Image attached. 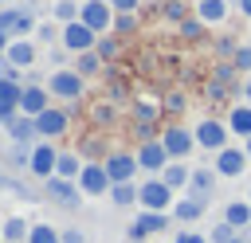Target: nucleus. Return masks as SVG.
I'll return each mask as SVG.
<instances>
[{
  "label": "nucleus",
  "instance_id": "obj_10",
  "mask_svg": "<svg viewBox=\"0 0 251 243\" xmlns=\"http://www.w3.org/2000/svg\"><path fill=\"white\" fill-rule=\"evenodd\" d=\"M78 188H82V196H110L114 180H110L106 165H86L82 176H78Z\"/></svg>",
  "mask_w": 251,
  "mask_h": 243
},
{
  "label": "nucleus",
  "instance_id": "obj_7",
  "mask_svg": "<svg viewBox=\"0 0 251 243\" xmlns=\"http://www.w3.org/2000/svg\"><path fill=\"white\" fill-rule=\"evenodd\" d=\"M63 47H67V51H75V55L94 51V47H98V31H90L82 20H75V24H67V27H63Z\"/></svg>",
  "mask_w": 251,
  "mask_h": 243
},
{
  "label": "nucleus",
  "instance_id": "obj_26",
  "mask_svg": "<svg viewBox=\"0 0 251 243\" xmlns=\"http://www.w3.org/2000/svg\"><path fill=\"white\" fill-rule=\"evenodd\" d=\"M188 176H192V169L184 165V161H169V169L161 172V180L176 192V188H188Z\"/></svg>",
  "mask_w": 251,
  "mask_h": 243
},
{
  "label": "nucleus",
  "instance_id": "obj_43",
  "mask_svg": "<svg viewBox=\"0 0 251 243\" xmlns=\"http://www.w3.org/2000/svg\"><path fill=\"white\" fill-rule=\"evenodd\" d=\"M63 243H86V235H82L78 227H67V231H63Z\"/></svg>",
  "mask_w": 251,
  "mask_h": 243
},
{
  "label": "nucleus",
  "instance_id": "obj_16",
  "mask_svg": "<svg viewBox=\"0 0 251 243\" xmlns=\"http://www.w3.org/2000/svg\"><path fill=\"white\" fill-rule=\"evenodd\" d=\"M20 98H24V86L0 78V125H8V122L20 114Z\"/></svg>",
  "mask_w": 251,
  "mask_h": 243
},
{
  "label": "nucleus",
  "instance_id": "obj_3",
  "mask_svg": "<svg viewBox=\"0 0 251 243\" xmlns=\"http://www.w3.org/2000/svg\"><path fill=\"white\" fill-rule=\"evenodd\" d=\"M192 133H196V145H200V149H212V153H220V149H227V133H231V129H227V122L204 118V122H200Z\"/></svg>",
  "mask_w": 251,
  "mask_h": 243
},
{
  "label": "nucleus",
  "instance_id": "obj_6",
  "mask_svg": "<svg viewBox=\"0 0 251 243\" xmlns=\"http://www.w3.org/2000/svg\"><path fill=\"white\" fill-rule=\"evenodd\" d=\"M78 20H82L90 31L102 35V31H110V24H114L118 16H114V4H110V0H82V16H78Z\"/></svg>",
  "mask_w": 251,
  "mask_h": 243
},
{
  "label": "nucleus",
  "instance_id": "obj_50",
  "mask_svg": "<svg viewBox=\"0 0 251 243\" xmlns=\"http://www.w3.org/2000/svg\"><path fill=\"white\" fill-rule=\"evenodd\" d=\"M4 188H12V180H8L4 172H0V192H4Z\"/></svg>",
  "mask_w": 251,
  "mask_h": 243
},
{
  "label": "nucleus",
  "instance_id": "obj_49",
  "mask_svg": "<svg viewBox=\"0 0 251 243\" xmlns=\"http://www.w3.org/2000/svg\"><path fill=\"white\" fill-rule=\"evenodd\" d=\"M243 102H251V74L243 78Z\"/></svg>",
  "mask_w": 251,
  "mask_h": 243
},
{
  "label": "nucleus",
  "instance_id": "obj_22",
  "mask_svg": "<svg viewBox=\"0 0 251 243\" xmlns=\"http://www.w3.org/2000/svg\"><path fill=\"white\" fill-rule=\"evenodd\" d=\"M227 129H231V133H239L243 141L251 137V102L231 106V114H227Z\"/></svg>",
  "mask_w": 251,
  "mask_h": 243
},
{
  "label": "nucleus",
  "instance_id": "obj_12",
  "mask_svg": "<svg viewBox=\"0 0 251 243\" xmlns=\"http://www.w3.org/2000/svg\"><path fill=\"white\" fill-rule=\"evenodd\" d=\"M102 165H106V172H110V180H114V184L133 180V176H137V169H141V165H137V153H110Z\"/></svg>",
  "mask_w": 251,
  "mask_h": 243
},
{
  "label": "nucleus",
  "instance_id": "obj_45",
  "mask_svg": "<svg viewBox=\"0 0 251 243\" xmlns=\"http://www.w3.org/2000/svg\"><path fill=\"white\" fill-rule=\"evenodd\" d=\"M114 24H118V27H122V31H129V27H133V16H118V20H114Z\"/></svg>",
  "mask_w": 251,
  "mask_h": 243
},
{
  "label": "nucleus",
  "instance_id": "obj_33",
  "mask_svg": "<svg viewBox=\"0 0 251 243\" xmlns=\"http://www.w3.org/2000/svg\"><path fill=\"white\" fill-rule=\"evenodd\" d=\"M20 20H24V12H20V8H0V31H4V35H16Z\"/></svg>",
  "mask_w": 251,
  "mask_h": 243
},
{
  "label": "nucleus",
  "instance_id": "obj_47",
  "mask_svg": "<svg viewBox=\"0 0 251 243\" xmlns=\"http://www.w3.org/2000/svg\"><path fill=\"white\" fill-rule=\"evenodd\" d=\"M235 8H239V12L247 16V20H251V0H235Z\"/></svg>",
  "mask_w": 251,
  "mask_h": 243
},
{
  "label": "nucleus",
  "instance_id": "obj_32",
  "mask_svg": "<svg viewBox=\"0 0 251 243\" xmlns=\"http://www.w3.org/2000/svg\"><path fill=\"white\" fill-rule=\"evenodd\" d=\"M27 243H63V235L51 227V223H31V235Z\"/></svg>",
  "mask_w": 251,
  "mask_h": 243
},
{
  "label": "nucleus",
  "instance_id": "obj_36",
  "mask_svg": "<svg viewBox=\"0 0 251 243\" xmlns=\"http://www.w3.org/2000/svg\"><path fill=\"white\" fill-rule=\"evenodd\" d=\"M165 20H176V24H184V20H188V4H180V0H169V4H165Z\"/></svg>",
  "mask_w": 251,
  "mask_h": 243
},
{
  "label": "nucleus",
  "instance_id": "obj_31",
  "mask_svg": "<svg viewBox=\"0 0 251 243\" xmlns=\"http://www.w3.org/2000/svg\"><path fill=\"white\" fill-rule=\"evenodd\" d=\"M75 71H78L82 78L98 74V71H102V55H98V51H82V55H78V63H75Z\"/></svg>",
  "mask_w": 251,
  "mask_h": 243
},
{
  "label": "nucleus",
  "instance_id": "obj_15",
  "mask_svg": "<svg viewBox=\"0 0 251 243\" xmlns=\"http://www.w3.org/2000/svg\"><path fill=\"white\" fill-rule=\"evenodd\" d=\"M35 133H39V141H51V137L67 133V110H59V106L43 110V114L35 118Z\"/></svg>",
  "mask_w": 251,
  "mask_h": 243
},
{
  "label": "nucleus",
  "instance_id": "obj_30",
  "mask_svg": "<svg viewBox=\"0 0 251 243\" xmlns=\"http://www.w3.org/2000/svg\"><path fill=\"white\" fill-rule=\"evenodd\" d=\"M157 114H161V106H157V102H137V106H133V118H137V125H141L145 133L153 129V122H157Z\"/></svg>",
  "mask_w": 251,
  "mask_h": 243
},
{
  "label": "nucleus",
  "instance_id": "obj_51",
  "mask_svg": "<svg viewBox=\"0 0 251 243\" xmlns=\"http://www.w3.org/2000/svg\"><path fill=\"white\" fill-rule=\"evenodd\" d=\"M243 149H247V161H251V137H247V141H243Z\"/></svg>",
  "mask_w": 251,
  "mask_h": 243
},
{
  "label": "nucleus",
  "instance_id": "obj_52",
  "mask_svg": "<svg viewBox=\"0 0 251 243\" xmlns=\"http://www.w3.org/2000/svg\"><path fill=\"white\" fill-rule=\"evenodd\" d=\"M126 243H141V239H126Z\"/></svg>",
  "mask_w": 251,
  "mask_h": 243
},
{
  "label": "nucleus",
  "instance_id": "obj_40",
  "mask_svg": "<svg viewBox=\"0 0 251 243\" xmlns=\"http://www.w3.org/2000/svg\"><path fill=\"white\" fill-rule=\"evenodd\" d=\"M94 51H98L102 59H110V55L118 51V43H114V39H102V35H98V47H94Z\"/></svg>",
  "mask_w": 251,
  "mask_h": 243
},
{
  "label": "nucleus",
  "instance_id": "obj_38",
  "mask_svg": "<svg viewBox=\"0 0 251 243\" xmlns=\"http://www.w3.org/2000/svg\"><path fill=\"white\" fill-rule=\"evenodd\" d=\"M0 78H8V82H20V67H16V63H8L4 55H0Z\"/></svg>",
  "mask_w": 251,
  "mask_h": 243
},
{
  "label": "nucleus",
  "instance_id": "obj_17",
  "mask_svg": "<svg viewBox=\"0 0 251 243\" xmlns=\"http://www.w3.org/2000/svg\"><path fill=\"white\" fill-rule=\"evenodd\" d=\"M216 169H208V165H200V169H192V176H188V196H196V200H212V188H216Z\"/></svg>",
  "mask_w": 251,
  "mask_h": 243
},
{
  "label": "nucleus",
  "instance_id": "obj_13",
  "mask_svg": "<svg viewBox=\"0 0 251 243\" xmlns=\"http://www.w3.org/2000/svg\"><path fill=\"white\" fill-rule=\"evenodd\" d=\"M43 110H51V90L39 86V82H27V86H24V98H20V114L39 118Z\"/></svg>",
  "mask_w": 251,
  "mask_h": 243
},
{
  "label": "nucleus",
  "instance_id": "obj_11",
  "mask_svg": "<svg viewBox=\"0 0 251 243\" xmlns=\"http://www.w3.org/2000/svg\"><path fill=\"white\" fill-rule=\"evenodd\" d=\"M169 227V212H141L129 227H126V239H145V235H161Z\"/></svg>",
  "mask_w": 251,
  "mask_h": 243
},
{
  "label": "nucleus",
  "instance_id": "obj_20",
  "mask_svg": "<svg viewBox=\"0 0 251 243\" xmlns=\"http://www.w3.org/2000/svg\"><path fill=\"white\" fill-rule=\"evenodd\" d=\"M204 208H208L204 200H196V196H188V192H184V196L173 204V219H180V223H196V219L204 216Z\"/></svg>",
  "mask_w": 251,
  "mask_h": 243
},
{
  "label": "nucleus",
  "instance_id": "obj_24",
  "mask_svg": "<svg viewBox=\"0 0 251 243\" xmlns=\"http://www.w3.org/2000/svg\"><path fill=\"white\" fill-rule=\"evenodd\" d=\"M0 227H4V243H27V235H31V223L24 216H8Z\"/></svg>",
  "mask_w": 251,
  "mask_h": 243
},
{
  "label": "nucleus",
  "instance_id": "obj_4",
  "mask_svg": "<svg viewBox=\"0 0 251 243\" xmlns=\"http://www.w3.org/2000/svg\"><path fill=\"white\" fill-rule=\"evenodd\" d=\"M169 149H165V141H141V149H137V165H141V172H153V176H161L165 169H169Z\"/></svg>",
  "mask_w": 251,
  "mask_h": 243
},
{
  "label": "nucleus",
  "instance_id": "obj_23",
  "mask_svg": "<svg viewBox=\"0 0 251 243\" xmlns=\"http://www.w3.org/2000/svg\"><path fill=\"white\" fill-rule=\"evenodd\" d=\"M235 74H239V71H235L231 63H220V67H216V74H212V86H208V90H212V98H224V94L231 90Z\"/></svg>",
  "mask_w": 251,
  "mask_h": 243
},
{
  "label": "nucleus",
  "instance_id": "obj_55",
  "mask_svg": "<svg viewBox=\"0 0 251 243\" xmlns=\"http://www.w3.org/2000/svg\"><path fill=\"white\" fill-rule=\"evenodd\" d=\"M247 200H251V192H247Z\"/></svg>",
  "mask_w": 251,
  "mask_h": 243
},
{
  "label": "nucleus",
  "instance_id": "obj_56",
  "mask_svg": "<svg viewBox=\"0 0 251 243\" xmlns=\"http://www.w3.org/2000/svg\"><path fill=\"white\" fill-rule=\"evenodd\" d=\"M0 4H4V0H0Z\"/></svg>",
  "mask_w": 251,
  "mask_h": 243
},
{
  "label": "nucleus",
  "instance_id": "obj_41",
  "mask_svg": "<svg viewBox=\"0 0 251 243\" xmlns=\"http://www.w3.org/2000/svg\"><path fill=\"white\" fill-rule=\"evenodd\" d=\"M173 243H208V235H196V231H176Z\"/></svg>",
  "mask_w": 251,
  "mask_h": 243
},
{
  "label": "nucleus",
  "instance_id": "obj_27",
  "mask_svg": "<svg viewBox=\"0 0 251 243\" xmlns=\"http://www.w3.org/2000/svg\"><path fill=\"white\" fill-rule=\"evenodd\" d=\"M110 200H114L118 208L141 204V184H133V180H126V184H114V188H110Z\"/></svg>",
  "mask_w": 251,
  "mask_h": 243
},
{
  "label": "nucleus",
  "instance_id": "obj_18",
  "mask_svg": "<svg viewBox=\"0 0 251 243\" xmlns=\"http://www.w3.org/2000/svg\"><path fill=\"white\" fill-rule=\"evenodd\" d=\"M4 129H8L12 145H31V137H39V133H35V118H27V114H16Z\"/></svg>",
  "mask_w": 251,
  "mask_h": 243
},
{
  "label": "nucleus",
  "instance_id": "obj_29",
  "mask_svg": "<svg viewBox=\"0 0 251 243\" xmlns=\"http://www.w3.org/2000/svg\"><path fill=\"white\" fill-rule=\"evenodd\" d=\"M224 219H227L231 227H247V223H251V200H231V204L224 208Z\"/></svg>",
  "mask_w": 251,
  "mask_h": 243
},
{
  "label": "nucleus",
  "instance_id": "obj_42",
  "mask_svg": "<svg viewBox=\"0 0 251 243\" xmlns=\"http://www.w3.org/2000/svg\"><path fill=\"white\" fill-rule=\"evenodd\" d=\"M200 27H208V24H200V20H192V24L184 20V24H180V31H184L188 39H196V35H200Z\"/></svg>",
  "mask_w": 251,
  "mask_h": 243
},
{
  "label": "nucleus",
  "instance_id": "obj_25",
  "mask_svg": "<svg viewBox=\"0 0 251 243\" xmlns=\"http://www.w3.org/2000/svg\"><path fill=\"white\" fill-rule=\"evenodd\" d=\"M82 169H86V161H82L78 153H59V169H55V176H63V180H78Z\"/></svg>",
  "mask_w": 251,
  "mask_h": 243
},
{
  "label": "nucleus",
  "instance_id": "obj_46",
  "mask_svg": "<svg viewBox=\"0 0 251 243\" xmlns=\"http://www.w3.org/2000/svg\"><path fill=\"white\" fill-rule=\"evenodd\" d=\"M169 110H184V94H173L169 98Z\"/></svg>",
  "mask_w": 251,
  "mask_h": 243
},
{
  "label": "nucleus",
  "instance_id": "obj_34",
  "mask_svg": "<svg viewBox=\"0 0 251 243\" xmlns=\"http://www.w3.org/2000/svg\"><path fill=\"white\" fill-rule=\"evenodd\" d=\"M35 39H39V43H59V39H63V24H55V20H51V24H39V27H35Z\"/></svg>",
  "mask_w": 251,
  "mask_h": 243
},
{
  "label": "nucleus",
  "instance_id": "obj_1",
  "mask_svg": "<svg viewBox=\"0 0 251 243\" xmlns=\"http://www.w3.org/2000/svg\"><path fill=\"white\" fill-rule=\"evenodd\" d=\"M47 90H51V98L78 102V98H82V90H86V78H82L75 67H59V71H51V78H47Z\"/></svg>",
  "mask_w": 251,
  "mask_h": 243
},
{
  "label": "nucleus",
  "instance_id": "obj_28",
  "mask_svg": "<svg viewBox=\"0 0 251 243\" xmlns=\"http://www.w3.org/2000/svg\"><path fill=\"white\" fill-rule=\"evenodd\" d=\"M78 16H82V0H55V8H51V20L63 24V27L75 24Z\"/></svg>",
  "mask_w": 251,
  "mask_h": 243
},
{
  "label": "nucleus",
  "instance_id": "obj_19",
  "mask_svg": "<svg viewBox=\"0 0 251 243\" xmlns=\"http://www.w3.org/2000/svg\"><path fill=\"white\" fill-rule=\"evenodd\" d=\"M35 55H39V51H35V43H31V39H12V43H8V51H4V59H8V63H16L20 71H24V67H31V63H35Z\"/></svg>",
  "mask_w": 251,
  "mask_h": 243
},
{
  "label": "nucleus",
  "instance_id": "obj_5",
  "mask_svg": "<svg viewBox=\"0 0 251 243\" xmlns=\"http://www.w3.org/2000/svg\"><path fill=\"white\" fill-rule=\"evenodd\" d=\"M55 169H59V149L51 145V141H35L31 145V176H39V180H51L55 176Z\"/></svg>",
  "mask_w": 251,
  "mask_h": 243
},
{
  "label": "nucleus",
  "instance_id": "obj_48",
  "mask_svg": "<svg viewBox=\"0 0 251 243\" xmlns=\"http://www.w3.org/2000/svg\"><path fill=\"white\" fill-rule=\"evenodd\" d=\"M12 39H16V35H4V31H0V55L8 51V43H12Z\"/></svg>",
  "mask_w": 251,
  "mask_h": 243
},
{
  "label": "nucleus",
  "instance_id": "obj_2",
  "mask_svg": "<svg viewBox=\"0 0 251 243\" xmlns=\"http://www.w3.org/2000/svg\"><path fill=\"white\" fill-rule=\"evenodd\" d=\"M173 204H176L173 200V188L161 176H153V180L141 184V212H169Z\"/></svg>",
  "mask_w": 251,
  "mask_h": 243
},
{
  "label": "nucleus",
  "instance_id": "obj_9",
  "mask_svg": "<svg viewBox=\"0 0 251 243\" xmlns=\"http://www.w3.org/2000/svg\"><path fill=\"white\" fill-rule=\"evenodd\" d=\"M161 141H165V149H169L173 161H184V157L196 149V133H188L184 125H169V129L161 133Z\"/></svg>",
  "mask_w": 251,
  "mask_h": 243
},
{
  "label": "nucleus",
  "instance_id": "obj_54",
  "mask_svg": "<svg viewBox=\"0 0 251 243\" xmlns=\"http://www.w3.org/2000/svg\"><path fill=\"white\" fill-rule=\"evenodd\" d=\"M0 243H4V227H0Z\"/></svg>",
  "mask_w": 251,
  "mask_h": 243
},
{
  "label": "nucleus",
  "instance_id": "obj_44",
  "mask_svg": "<svg viewBox=\"0 0 251 243\" xmlns=\"http://www.w3.org/2000/svg\"><path fill=\"white\" fill-rule=\"evenodd\" d=\"M94 118H98V122H110V118H114V110H110V106H98V110H94Z\"/></svg>",
  "mask_w": 251,
  "mask_h": 243
},
{
  "label": "nucleus",
  "instance_id": "obj_14",
  "mask_svg": "<svg viewBox=\"0 0 251 243\" xmlns=\"http://www.w3.org/2000/svg\"><path fill=\"white\" fill-rule=\"evenodd\" d=\"M212 169H216L220 176H227V180H231V176H239V172L247 169V149H239V145H227V149H220Z\"/></svg>",
  "mask_w": 251,
  "mask_h": 243
},
{
  "label": "nucleus",
  "instance_id": "obj_53",
  "mask_svg": "<svg viewBox=\"0 0 251 243\" xmlns=\"http://www.w3.org/2000/svg\"><path fill=\"white\" fill-rule=\"evenodd\" d=\"M231 243H247V239H231Z\"/></svg>",
  "mask_w": 251,
  "mask_h": 243
},
{
  "label": "nucleus",
  "instance_id": "obj_39",
  "mask_svg": "<svg viewBox=\"0 0 251 243\" xmlns=\"http://www.w3.org/2000/svg\"><path fill=\"white\" fill-rule=\"evenodd\" d=\"M110 4H114L118 16H133V12H137V0H110Z\"/></svg>",
  "mask_w": 251,
  "mask_h": 243
},
{
  "label": "nucleus",
  "instance_id": "obj_37",
  "mask_svg": "<svg viewBox=\"0 0 251 243\" xmlns=\"http://www.w3.org/2000/svg\"><path fill=\"white\" fill-rule=\"evenodd\" d=\"M231 67L243 74V71H251V47H239L235 55H231Z\"/></svg>",
  "mask_w": 251,
  "mask_h": 243
},
{
  "label": "nucleus",
  "instance_id": "obj_35",
  "mask_svg": "<svg viewBox=\"0 0 251 243\" xmlns=\"http://www.w3.org/2000/svg\"><path fill=\"white\" fill-rule=\"evenodd\" d=\"M235 231H239V227H231V223L224 219V223H216V227H212V235H208V243H231V239H239Z\"/></svg>",
  "mask_w": 251,
  "mask_h": 243
},
{
  "label": "nucleus",
  "instance_id": "obj_8",
  "mask_svg": "<svg viewBox=\"0 0 251 243\" xmlns=\"http://www.w3.org/2000/svg\"><path fill=\"white\" fill-rule=\"evenodd\" d=\"M43 192H47L55 204H63V208H78V204H82V188H78V180L51 176V180H43Z\"/></svg>",
  "mask_w": 251,
  "mask_h": 243
},
{
  "label": "nucleus",
  "instance_id": "obj_21",
  "mask_svg": "<svg viewBox=\"0 0 251 243\" xmlns=\"http://www.w3.org/2000/svg\"><path fill=\"white\" fill-rule=\"evenodd\" d=\"M196 20L208 24V27H212V24H224V20H227V0H200V4H196Z\"/></svg>",
  "mask_w": 251,
  "mask_h": 243
}]
</instances>
